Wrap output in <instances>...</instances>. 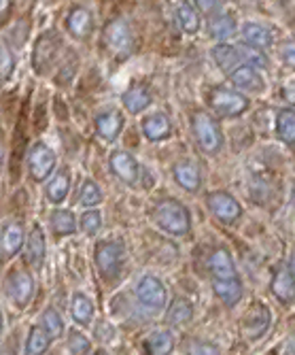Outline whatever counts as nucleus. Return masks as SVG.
I'll list each match as a JSON object with an SVG mask.
<instances>
[{"label":"nucleus","mask_w":295,"mask_h":355,"mask_svg":"<svg viewBox=\"0 0 295 355\" xmlns=\"http://www.w3.org/2000/svg\"><path fill=\"white\" fill-rule=\"evenodd\" d=\"M155 223L163 232H168L172 236H185L191 228V215L189 209L175 200V198H166V200H159L155 205Z\"/></svg>","instance_id":"f257e3e1"},{"label":"nucleus","mask_w":295,"mask_h":355,"mask_svg":"<svg viewBox=\"0 0 295 355\" xmlns=\"http://www.w3.org/2000/svg\"><path fill=\"white\" fill-rule=\"evenodd\" d=\"M191 128H193L195 141H198V145L204 153H217L223 147L221 125L208 113H204V111L193 113L191 115Z\"/></svg>","instance_id":"f03ea898"},{"label":"nucleus","mask_w":295,"mask_h":355,"mask_svg":"<svg viewBox=\"0 0 295 355\" xmlns=\"http://www.w3.org/2000/svg\"><path fill=\"white\" fill-rule=\"evenodd\" d=\"M96 266L100 270V275L107 281H113L119 277L123 262H125V247L117 241H100L96 245V253H93Z\"/></svg>","instance_id":"7ed1b4c3"},{"label":"nucleus","mask_w":295,"mask_h":355,"mask_svg":"<svg viewBox=\"0 0 295 355\" xmlns=\"http://www.w3.org/2000/svg\"><path fill=\"white\" fill-rule=\"evenodd\" d=\"M208 105L215 113L223 117H236L249 109V98L240 92L225 89V87H215L208 96Z\"/></svg>","instance_id":"20e7f679"},{"label":"nucleus","mask_w":295,"mask_h":355,"mask_svg":"<svg viewBox=\"0 0 295 355\" xmlns=\"http://www.w3.org/2000/svg\"><path fill=\"white\" fill-rule=\"evenodd\" d=\"M5 287H7V294L13 300V304L17 309H26L32 300V294H35V279H32V275L28 270L15 268L9 272Z\"/></svg>","instance_id":"39448f33"},{"label":"nucleus","mask_w":295,"mask_h":355,"mask_svg":"<svg viewBox=\"0 0 295 355\" xmlns=\"http://www.w3.org/2000/svg\"><path fill=\"white\" fill-rule=\"evenodd\" d=\"M55 171V153L49 145L37 143L28 153V173L35 181H45Z\"/></svg>","instance_id":"423d86ee"},{"label":"nucleus","mask_w":295,"mask_h":355,"mask_svg":"<svg viewBox=\"0 0 295 355\" xmlns=\"http://www.w3.org/2000/svg\"><path fill=\"white\" fill-rule=\"evenodd\" d=\"M166 296H168L166 285L153 275H147L136 283V298L147 309H153V311L163 309V304H166Z\"/></svg>","instance_id":"0eeeda50"},{"label":"nucleus","mask_w":295,"mask_h":355,"mask_svg":"<svg viewBox=\"0 0 295 355\" xmlns=\"http://www.w3.org/2000/svg\"><path fill=\"white\" fill-rule=\"evenodd\" d=\"M206 202H208L211 213L217 219H221L223 223H232V221H236L242 215L240 202L232 196V193H227V191H213Z\"/></svg>","instance_id":"6e6552de"},{"label":"nucleus","mask_w":295,"mask_h":355,"mask_svg":"<svg viewBox=\"0 0 295 355\" xmlns=\"http://www.w3.org/2000/svg\"><path fill=\"white\" fill-rule=\"evenodd\" d=\"M57 49H60V37L55 32H47V35H43L39 39V43L35 47V55H32V64H35V71L39 75L47 73L53 67Z\"/></svg>","instance_id":"1a4fd4ad"},{"label":"nucleus","mask_w":295,"mask_h":355,"mask_svg":"<svg viewBox=\"0 0 295 355\" xmlns=\"http://www.w3.org/2000/svg\"><path fill=\"white\" fill-rule=\"evenodd\" d=\"M270 309L266 304H253L242 321V332L249 340H259L270 328Z\"/></svg>","instance_id":"9d476101"},{"label":"nucleus","mask_w":295,"mask_h":355,"mask_svg":"<svg viewBox=\"0 0 295 355\" xmlns=\"http://www.w3.org/2000/svg\"><path fill=\"white\" fill-rule=\"evenodd\" d=\"M105 43L111 51H115L119 55H125L129 49H132V32H129V26L125 19H115L107 26Z\"/></svg>","instance_id":"9b49d317"},{"label":"nucleus","mask_w":295,"mask_h":355,"mask_svg":"<svg viewBox=\"0 0 295 355\" xmlns=\"http://www.w3.org/2000/svg\"><path fill=\"white\" fill-rule=\"evenodd\" d=\"M24 247V228L21 223L11 219L5 221L3 225V234H0V251H3L5 260H13V257L21 251Z\"/></svg>","instance_id":"f8f14e48"},{"label":"nucleus","mask_w":295,"mask_h":355,"mask_svg":"<svg viewBox=\"0 0 295 355\" xmlns=\"http://www.w3.org/2000/svg\"><path fill=\"white\" fill-rule=\"evenodd\" d=\"M229 81H232L238 89L251 92V94H261L266 89V79L261 77V73L249 64H240V67L229 75Z\"/></svg>","instance_id":"ddd939ff"},{"label":"nucleus","mask_w":295,"mask_h":355,"mask_svg":"<svg viewBox=\"0 0 295 355\" xmlns=\"http://www.w3.org/2000/svg\"><path fill=\"white\" fill-rule=\"evenodd\" d=\"M111 168L127 185H134L138 181V175H141L138 162L134 159V155L127 153V151H115L111 155Z\"/></svg>","instance_id":"4468645a"},{"label":"nucleus","mask_w":295,"mask_h":355,"mask_svg":"<svg viewBox=\"0 0 295 355\" xmlns=\"http://www.w3.org/2000/svg\"><path fill=\"white\" fill-rule=\"evenodd\" d=\"M208 266H211V272H213V279L215 281H229V279H238V272H236V264L232 260V255H229L227 249L219 247L211 253L208 257Z\"/></svg>","instance_id":"2eb2a0df"},{"label":"nucleus","mask_w":295,"mask_h":355,"mask_svg":"<svg viewBox=\"0 0 295 355\" xmlns=\"http://www.w3.org/2000/svg\"><path fill=\"white\" fill-rule=\"evenodd\" d=\"M270 289H272V294L280 302H285V304H289V302L295 300V277L291 272V266H280L274 272V279H272Z\"/></svg>","instance_id":"dca6fc26"},{"label":"nucleus","mask_w":295,"mask_h":355,"mask_svg":"<svg viewBox=\"0 0 295 355\" xmlns=\"http://www.w3.org/2000/svg\"><path fill=\"white\" fill-rule=\"evenodd\" d=\"M66 28L75 39H87L93 28V15L85 7H75L66 17Z\"/></svg>","instance_id":"f3484780"},{"label":"nucleus","mask_w":295,"mask_h":355,"mask_svg":"<svg viewBox=\"0 0 295 355\" xmlns=\"http://www.w3.org/2000/svg\"><path fill=\"white\" fill-rule=\"evenodd\" d=\"M213 60L217 62V67L225 73V75H232L238 67H240V51L234 45H227V43H219L213 47Z\"/></svg>","instance_id":"a211bd4d"},{"label":"nucleus","mask_w":295,"mask_h":355,"mask_svg":"<svg viewBox=\"0 0 295 355\" xmlns=\"http://www.w3.org/2000/svg\"><path fill=\"white\" fill-rule=\"evenodd\" d=\"M143 132L149 141H163L172 135V123L163 113H153L143 119Z\"/></svg>","instance_id":"6ab92c4d"},{"label":"nucleus","mask_w":295,"mask_h":355,"mask_svg":"<svg viewBox=\"0 0 295 355\" xmlns=\"http://www.w3.org/2000/svg\"><path fill=\"white\" fill-rule=\"evenodd\" d=\"M242 41L247 47H253L257 51L261 49H268L272 45V35L266 26L261 24H255V21H249L242 26Z\"/></svg>","instance_id":"aec40b11"},{"label":"nucleus","mask_w":295,"mask_h":355,"mask_svg":"<svg viewBox=\"0 0 295 355\" xmlns=\"http://www.w3.org/2000/svg\"><path fill=\"white\" fill-rule=\"evenodd\" d=\"M213 289L215 294L219 296V300L225 304V306H236L244 294V287H242V281L240 279H229V281H215L213 279Z\"/></svg>","instance_id":"412c9836"},{"label":"nucleus","mask_w":295,"mask_h":355,"mask_svg":"<svg viewBox=\"0 0 295 355\" xmlns=\"http://www.w3.org/2000/svg\"><path fill=\"white\" fill-rule=\"evenodd\" d=\"M121 128H123V115L119 111H107L96 117V130L107 141H115L121 132Z\"/></svg>","instance_id":"4be33fe9"},{"label":"nucleus","mask_w":295,"mask_h":355,"mask_svg":"<svg viewBox=\"0 0 295 355\" xmlns=\"http://www.w3.org/2000/svg\"><path fill=\"white\" fill-rule=\"evenodd\" d=\"M26 255L32 266H41L45 260V234L41 225H32V230L26 239Z\"/></svg>","instance_id":"5701e85b"},{"label":"nucleus","mask_w":295,"mask_h":355,"mask_svg":"<svg viewBox=\"0 0 295 355\" xmlns=\"http://www.w3.org/2000/svg\"><path fill=\"white\" fill-rule=\"evenodd\" d=\"M151 94L147 87L143 85H134V87H129L125 94H123V107L127 109V113H132V115H138L143 113L145 109L151 107Z\"/></svg>","instance_id":"b1692460"},{"label":"nucleus","mask_w":295,"mask_h":355,"mask_svg":"<svg viewBox=\"0 0 295 355\" xmlns=\"http://www.w3.org/2000/svg\"><path fill=\"white\" fill-rule=\"evenodd\" d=\"M69 191H71V177H69L66 171H57V173L49 179V183H47V187H45L47 198H49V202H53V205H62L64 200H66Z\"/></svg>","instance_id":"393cba45"},{"label":"nucleus","mask_w":295,"mask_h":355,"mask_svg":"<svg viewBox=\"0 0 295 355\" xmlns=\"http://www.w3.org/2000/svg\"><path fill=\"white\" fill-rule=\"evenodd\" d=\"M145 349L149 355H170L175 351V336L170 330H155L147 336Z\"/></svg>","instance_id":"a878e982"},{"label":"nucleus","mask_w":295,"mask_h":355,"mask_svg":"<svg viewBox=\"0 0 295 355\" xmlns=\"http://www.w3.org/2000/svg\"><path fill=\"white\" fill-rule=\"evenodd\" d=\"M51 336L47 334V330L43 326H32L24 345V355H45L49 345H51Z\"/></svg>","instance_id":"bb28decb"},{"label":"nucleus","mask_w":295,"mask_h":355,"mask_svg":"<svg viewBox=\"0 0 295 355\" xmlns=\"http://www.w3.org/2000/svg\"><path fill=\"white\" fill-rule=\"evenodd\" d=\"M49 225L55 236H71L77 230V219L71 211L66 209H55L49 215Z\"/></svg>","instance_id":"cd10ccee"},{"label":"nucleus","mask_w":295,"mask_h":355,"mask_svg":"<svg viewBox=\"0 0 295 355\" xmlns=\"http://www.w3.org/2000/svg\"><path fill=\"white\" fill-rule=\"evenodd\" d=\"M172 173H175L177 183H179L183 189H187V191H195V189L200 187V183H202V177H200L198 166L191 164V162H181V164H177Z\"/></svg>","instance_id":"c85d7f7f"},{"label":"nucleus","mask_w":295,"mask_h":355,"mask_svg":"<svg viewBox=\"0 0 295 355\" xmlns=\"http://www.w3.org/2000/svg\"><path fill=\"white\" fill-rule=\"evenodd\" d=\"M93 313H96L93 302L85 294L77 292L73 296V300H71V315H73V319L77 321L79 326H89L91 319H93Z\"/></svg>","instance_id":"c756f323"},{"label":"nucleus","mask_w":295,"mask_h":355,"mask_svg":"<svg viewBox=\"0 0 295 355\" xmlns=\"http://www.w3.org/2000/svg\"><path fill=\"white\" fill-rule=\"evenodd\" d=\"M276 135H278V139L285 145L295 147V109H283V111H278V117H276Z\"/></svg>","instance_id":"7c9ffc66"},{"label":"nucleus","mask_w":295,"mask_h":355,"mask_svg":"<svg viewBox=\"0 0 295 355\" xmlns=\"http://www.w3.org/2000/svg\"><path fill=\"white\" fill-rule=\"evenodd\" d=\"M177 17H179V24L181 28L187 32V35H195V32L200 30V13L195 9L191 3H181L179 9H177Z\"/></svg>","instance_id":"2f4dec72"},{"label":"nucleus","mask_w":295,"mask_h":355,"mask_svg":"<svg viewBox=\"0 0 295 355\" xmlns=\"http://www.w3.org/2000/svg\"><path fill=\"white\" fill-rule=\"evenodd\" d=\"M193 317V304L185 298H177L168 313H166V321L172 326H181V324H187V321Z\"/></svg>","instance_id":"473e14b6"},{"label":"nucleus","mask_w":295,"mask_h":355,"mask_svg":"<svg viewBox=\"0 0 295 355\" xmlns=\"http://www.w3.org/2000/svg\"><path fill=\"white\" fill-rule=\"evenodd\" d=\"M208 32H211V37L213 39H227V37H232L234 32H236V21L232 15H217L208 21Z\"/></svg>","instance_id":"72a5a7b5"},{"label":"nucleus","mask_w":295,"mask_h":355,"mask_svg":"<svg viewBox=\"0 0 295 355\" xmlns=\"http://www.w3.org/2000/svg\"><path fill=\"white\" fill-rule=\"evenodd\" d=\"M41 326L47 330V334H49L51 338H60V336L64 334V319H62V315H60L55 309H47V311L43 313Z\"/></svg>","instance_id":"f704fd0d"},{"label":"nucleus","mask_w":295,"mask_h":355,"mask_svg":"<svg viewBox=\"0 0 295 355\" xmlns=\"http://www.w3.org/2000/svg\"><path fill=\"white\" fill-rule=\"evenodd\" d=\"M79 202L83 207H96V205L102 202V191H100V187H98V183H93V181H85L83 183Z\"/></svg>","instance_id":"c9c22d12"},{"label":"nucleus","mask_w":295,"mask_h":355,"mask_svg":"<svg viewBox=\"0 0 295 355\" xmlns=\"http://www.w3.org/2000/svg\"><path fill=\"white\" fill-rule=\"evenodd\" d=\"M238 51H240V58L244 60V64H249V67H253L257 71L259 69H268V58L261 51H257L253 47H247V45L238 47Z\"/></svg>","instance_id":"e433bc0d"},{"label":"nucleus","mask_w":295,"mask_h":355,"mask_svg":"<svg viewBox=\"0 0 295 355\" xmlns=\"http://www.w3.org/2000/svg\"><path fill=\"white\" fill-rule=\"evenodd\" d=\"M81 230L85 234H96L98 230H100V225H102V217H100V211H96V209H89L81 215Z\"/></svg>","instance_id":"4c0bfd02"},{"label":"nucleus","mask_w":295,"mask_h":355,"mask_svg":"<svg viewBox=\"0 0 295 355\" xmlns=\"http://www.w3.org/2000/svg\"><path fill=\"white\" fill-rule=\"evenodd\" d=\"M69 349H71L73 355H87L89 349H91V343L79 330H71L69 332Z\"/></svg>","instance_id":"58836bf2"},{"label":"nucleus","mask_w":295,"mask_h":355,"mask_svg":"<svg viewBox=\"0 0 295 355\" xmlns=\"http://www.w3.org/2000/svg\"><path fill=\"white\" fill-rule=\"evenodd\" d=\"M15 69V58L9 47H0V81H7Z\"/></svg>","instance_id":"ea45409f"},{"label":"nucleus","mask_w":295,"mask_h":355,"mask_svg":"<svg viewBox=\"0 0 295 355\" xmlns=\"http://www.w3.org/2000/svg\"><path fill=\"white\" fill-rule=\"evenodd\" d=\"M187 355H221L219 347L213 343H204V340H193L187 347Z\"/></svg>","instance_id":"a19ab883"},{"label":"nucleus","mask_w":295,"mask_h":355,"mask_svg":"<svg viewBox=\"0 0 295 355\" xmlns=\"http://www.w3.org/2000/svg\"><path fill=\"white\" fill-rule=\"evenodd\" d=\"M280 55H283V62L287 64V67L295 71V41H287L280 47Z\"/></svg>","instance_id":"79ce46f5"},{"label":"nucleus","mask_w":295,"mask_h":355,"mask_svg":"<svg viewBox=\"0 0 295 355\" xmlns=\"http://www.w3.org/2000/svg\"><path fill=\"white\" fill-rule=\"evenodd\" d=\"M195 5H198V9L206 11V13H213V11H217V9H221V5H223V3H217V0H213V3H206V0H200V3H195Z\"/></svg>","instance_id":"37998d69"},{"label":"nucleus","mask_w":295,"mask_h":355,"mask_svg":"<svg viewBox=\"0 0 295 355\" xmlns=\"http://www.w3.org/2000/svg\"><path fill=\"white\" fill-rule=\"evenodd\" d=\"M283 94H285V98H287V103H291V105H295V83H291V85H287Z\"/></svg>","instance_id":"c03bdc74"},{"label":"nucleus","mask_w":295,"mask_h":355,"mask_svg":"<svg viewBox=\"0 0 295 355\" xmlns=\"http://www.w3.org/2000/svg\"><path fill=\"white\" fill-rule=\"evenodd\" d=\"M11 9V3H7V0H0V19H3Z\"/></svg>","instance_id":"a18cd8bd"},{"label":"nucleus","mask_w":295,"mask_h":355,"mask_svg":"<svg viewBox=\"0 0 295 355\" xmlns=\"http://www.w3.org/2000/svg\"><path fill=\"white\" fill-rule=\"evenodd\" d=\"M291 272H293V277H295V253H293V257H291Z\"/></svg>","instance_id":"49530a36"},{"label":"nucleus","mask_w":295,"mask_h":355,"mask_svg":"<svg viewBox=\"0 0 295 355\" xmlns=\"http://www.w3.org/2000/svg\"><path fill=\"white\" fill-rule=\"evenodd\" d=\"M0 338H3V311H0Z\"/></svg>","instance_id":"de8ad7c7"},{"label":"nucleus","mask_w":295,"mask_h":355,"mask_svg":"<svg viewBox=\"0 0 295 355\" xmlns=\"http://www.w3.org/2000/svg\"><path fill=\"white\" fill-rule=\"evenodd\" d=\"M93 355H109V353H107V351H102V349H98V351H96Z\"/></svg>","instance_id":"09e8293b"}]
</instances>
